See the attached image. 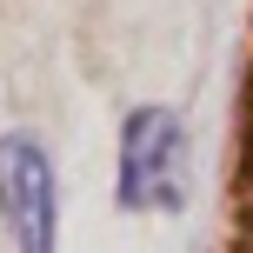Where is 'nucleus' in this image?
I'll return each mask as SVG.
<instances>
[{"mask_svg":"<svg viewBox=\"0 0 253 253\" xmlns=\"http://www.w3.org/2000/svg\"><path fill=\"white\" fill-rule=\"evenodd\" d=\"M120 207L180 213L187 207V126L173 107H133L120 126Z\"/></svg>","mask_w":253,"mask_h":253,"instance_id":"1","label":"nucleus"},{"mask_svg":"<svg viewBox=\"0 0 253 253\" xmlns=\"http://www.w3.org/2000/svg\"><path fill=\"white\" fill-rule=\"evenodd\" d=\"M0 220H7L13 253H53L60 240L53 160L34 133H0Z\"/></svg>","mask_w":253,"mask_h":253,"instance_id":"2","label":"nucleus"}]
</instances>
